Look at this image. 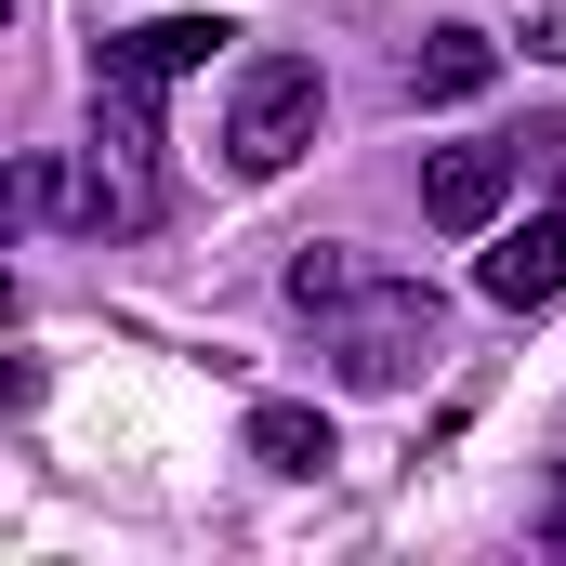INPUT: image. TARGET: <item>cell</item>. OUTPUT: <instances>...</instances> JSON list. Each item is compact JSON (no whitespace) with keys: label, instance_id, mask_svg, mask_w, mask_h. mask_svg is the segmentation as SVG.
Masks as SVG:
<instances>
[{"label":"cell","instance_id":"52a82bcc","mask_svg":"<svg viewBox=\"0 0 566 566\" xmlns=\"http://www.w3.org/2000/svg\"><path fill=\"white\" fill-rule=\"evenodd\" d=\"M251 461H264V474H329V461H343V434H329V409L264 396V409H251Z\"/></svg>","mask_w":566,"mask_h":566},{"label":"cell","instance_id":"7a4b0ae2","mask_svg":"<svg viewBox=\"0 0 566 566\" xmlns=\"http://www.w3.org/2000/svg\"><path fill=\"white\" fill-rule=\"evenodd\" d=\"M316 119H329L316 53H251L238 93H224V171H238V185H277L290 158L316 145Z\"/></svg>","mask_w":566,"mask_h":566},{"label":"cell","instance_id":"ba28073f","mask_svg":"<svg viewBox=\"0 0 566 566\" xmlns=\"http://www.w3.org/2000/svg\"><path fill=\"white\" fill-rule=\"evenodd\" d=\"M369 277H382V264H356L343 238H303V251H290V303H303V316H329L343 290H369Z\"/></svg>","mask_w":566,"mask_h":566},{"label":"cell","instance_id":"8992f818","mask_svg":"<svg viewBox=\"0 0 566 566\" xmlns=\"http://www.w3.org/2000/svg\"><path fill=\"white\" fill-rule=\"evenodd\" d=\"M396 80H409V106H461V93H488V80H501V40H488V27H434Z\"/></svg>","mask_w":566,"mask_h":566},{"label":"cell","instance_id":"277c9868","mask_svg":"<svg viewBox=\"0 0 566 566\" xmlns=\"http://www.w3.org/2000/svg\"><path fill=\"white\" fill-rule=\"evenodd\" d=\"M514 185H527V158H514V133H501V145H434V158H422V211L448 224V238H488Z\"/></svg>","mask_w":566,"mask_h":566},{"label":"cell","instance_id":"8fae6325","mask_svg":"<svg viewBox=\"0 0 566 566\" xmlns=\"http://www.w3.org/2000/svg\"><path fill=\"white\" fill-rule=\"evenodd\" d=\"M554 554H566V488H554Z\"/></svg>","mask_w":566,"mask_h":566},{"label":"cell","instance_id":"30bf717a","mask_svg":"<svg viewBox=\"0 0 566 566\" xmlns=\"http://www.w3.org/2000/svg\"><path fill=\"white\" fill-rule=\"evenodd\" d=\"M527 53H554V66H566V13H541V27H527Z\"/></svg>","mask_w":566,"mask_h":566},{"label":"cell","instance_id":"3957f363","mask_svg":"<svg viewBox=\"0 0 566 566\" xmlns=\"http://www.w3.org/2000/svg\"><path fill=\"white\" fill-rule=\"evenodd\" d=\"M224 40H238L224 13H158V27H106V40H93V93H145V106H158V93H171L185 66H211Z\"/></svg>","mask_w":566,"mask_h":566},{"label":"cell","instance_id":"5b68a950","mask_svg":"<svg viewBox=\"0 0 566 566\" xmlns=\"http://www.w3.org/2000/svg\"><path fill=\"white\" fill-rule=\"evenodd\" d=\"M474 277H488V303H501V316H554V303H566V211L541 198V211H527V224H514Z\"/></svg>","mask_w":566,"mask_h":566},{"label":"cell","instance_id":"9c48e42d","mask_svg":"<svg viewBox=\"0 0 566 566\" xmlns=\"http://www.w3.org/2000/svg\"><path fill=\"white\" fill-rule=\"evenodd\" d=\"M514 158H527V185H541V198H566V119H527Z\"/></svg>","mask_w":566,"mask_h":566},{"label":"cell","instance_id":"6da1fadb","mask_svg":"<svg viewBox=\"0 0 566 566\" xmlns=\"http://www.w3.org/2000/svg\"><path fill=\"white\" fill-rule=\"evenodd\" d=\"M434 343H448V303L422 277H369L329 303V382L343 396H396V382H422Z\"/></svg>","mask_w":566,"mask_h":566}]
</instances>
